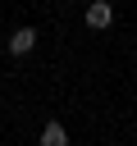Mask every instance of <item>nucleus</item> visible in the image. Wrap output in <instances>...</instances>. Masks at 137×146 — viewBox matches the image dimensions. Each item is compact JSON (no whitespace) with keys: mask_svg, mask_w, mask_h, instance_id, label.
Segmentation results:
<instances>
[{"mask_svg":"<svg viewBox=\"0 0 137 146\" xmlns=\"http://www.w3.org/2000/svg\"><path fill=\"white\" fill-rule=\"evenodd\" d=\"M41 146H68V128H64L59 119H50V123L41 128Z\"/></svg>","mask_w":137,"mask_h":146,"instance_id":"obj_3","label":"nucleus"},{"mask_svg":"<svg viewBox=\"0 0 137 146\" xmlns=\"http://www.w3.org/2000/svg\"><path fill=\"white\" fill-rule=\"evenodd\" d=\"M32 50H37V27H14V32H9V55L23 59V55H32Z\"/></svg>","mask_w":137,"mask_h":146,"instance_id":"obj_2","label":"nucleus"},{"mask_svg":"<svg viewBox=\"0 0 137 146\" xmlns=\"http://www.w3.org/2000/svg\"><path fill=\"white\" fill-rule=\"evenodd\" d=\"M110 23H114V5H110V0H91V5H87V27H91V32H105Z\"/></svg>","mask_w":137,"mask_h":146,"instance_id":"obj_1","label":"nucleus"}]
</instances>
